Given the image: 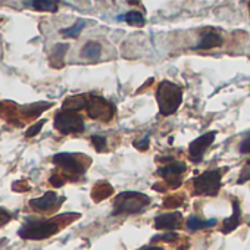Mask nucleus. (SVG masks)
<instances>
[{
    "mask_svg": "<svg viewBox=\"0 0 250 250\" xmlns=\"http://www.w3.org/2000/svg\"><path fill=\"white\" fill-rule=\"evenodd\" d=\"M156 100L159 104V112L164 116H169L180 107L183 102V90L171 81H162L156 90Z\"/></svg>",
    "mask_w": 250,
    "mask_h": 250,
    "instance_id": "obj_1",
    "label": "nucleus"
},
{
    "mask_svg": "<svg viewBox=\"0 0 250 250\" xmlns=\"http://www.w3.org/2000/svg\"><path fill=\"white\" fill-rule=\"evenodd\" d=\"M150 203V197L137 191H124L113 202V215L139 213Z\"/></svg>",
    "mask_w": 250,
    "mask_h": 250,
    "instance_id": "obj_2",
    "label": "nucleus"
},
{
    "mask_svg": "<svg viewBox=\"0 0 250 250\" xmlns=\"http://www.w3.org/2000/svg\"><path fill=\"white\" fill-rule=\"evenodd\" d=\"M221 178H222L221 169L206 171V172L197 175L193 180L194 193L197 196H208V197L216 196L221 188Z\"/></svg>",
    "mask_w": 250,
    "mask_h": 250,
    "instance_id": "obj_3",
    "label": "nucleus"
},
{
    "mask_svg": "<svg viewBox=\"0 0 250 250\" xmlns=\"http://www.w3.org/2000/svg\"><path fill=\"white\" fill-rule=\"evenodd\" d=\"M59 231V225L53 221H28L21 229L20 235L25 240H43Z\"/></svg>",
    "mask_w": 250,
    "mask_h": 250,
    "instance_id": "obj_4",
    "label": "nucleus"
},
{
    "mask_svg": "<svg viewBox=\"0 0 250 250\" xmlns=\"http://www.w3.org/2000/svg\"><path fill=\"white\" fill-rule=\"evenodd\" d=\"M55 128L62 134H77L84 131V119L75 112L61 110L55 116Z\"/></svg>",
    "mask_w": 250,
    "mask_h": 250,
    "instance_id": "obj_5",
    "label": "nucleus"
},
{
    "mask_svg": "<svg viewBox=\"0 0 250 250\" xmlns=\"http://www.w3.org/2000/svg\"><path fill=\"white\" fill-rule=\"evenodd\" d=\"M85 109L90 118L102 122H109L115 115V106L102 97H90Z\"/></svg>",
    "mask_w": 250,
    "mask_h": 250,
    "instance_id": "obj_6",
    "label": "nucleus"
},
{
    "mask_svg": "<svg viewBox=\"0 0 250 250\" xmlns=\"http://www.w3.org/2000/svg\"><path fill=\"white\" fill-rule=\"evenodd\" d=\"M53 162L59 168H62L63 172L72 175L84 174L87 168V165H84V162L77 155H71V153H58L53 156Z\"/></svg>",
    "mask_w": 250,
    "mask_h": 250,
    "instance_id": "obj_7",
    "label": "nucleus"
},
{
    "mask_svg": "<svg viewBox=\"0 0 250 250\" xmlns=\"http://www.w3.org/2000/svg\"><path fill=\"white\" fill-rule=\"evenodd\" d=\"M186 169H187V167H186L184 162H181V161H174V162H169V164H167L165 167L159 168V169H158V174H159L161 177H164L168 183H171V184H172V188H175V187L181 186L180 177L186 172Z\"/></svg>",
    "mask_w": 250,
    "mask_h": 250,
    "instance_id": "obj_8",
    "label": "nucleus"
},
{
    "mask_svg": "<svg viewBox=\"0 0 250 250\" xmlns=\"http://www.w3.org/2000/svg\"><path fill=\"white\" fill-rule=\"evenodd\" d=\"M216 137V131H209L200 137H197L194 142L190 143L188 146V153H190V158L194 161V162H199L203 156V153L206 152V149L213 143Z\"/></svg>",
    "mask_w": 250,
    "mask_h": 250,
    "instance_id": "obj_9",
    "label": "nucleus"
},
{
    "mask_svg": "<svg viewBox=\"0 0 250 250\" xmlns=\"http://www.w3.org/2000/svg\"><path fill=\"white\" fill-rule=\"evenodd\" d=\"M222 43H224V39L218 31L206 30L202 33V37H200L199 43L194 46V49L196 50H209L213 47H219Z\"/></svg>",
    "mask_w": 250,
    "mask_h": 250,
    "instance_id": "obj_10",
    "label": "nucleus"
},
{
    "mask_svg": "<svg viewBox=\"0 0 250 250\" xmlns=\"http://www.w3.org/2000/svg\"><path fill=\"white\" fill-rule=\"evenodd\" d=\"M180 225H181V213L180 212L164 213L155 219V227L158 229H177Z\"/></svg>",
    "mask_w": 250,
    "mask_h": 250,
    "instance_id": "obj_11",
    "label": "nucleus"
},
{
    "mask_svg": "<svg viewBox=\"0 0 250 250\" xmlns=\"http://www.w3.org/2000/svg\"><path fill=\"white\" fill-rule=\"evenodd\" d=\"M59 202V197L55 191H47L44 196L42 197H37V199H31L30 200V205L37 209V210H46L52 206H55L56 203Z\"/></svg>",
    "mask_w": 250,
    "mask_h": 250,
    "instance_id": "obj_12",
    "label": "nucleus"
},
{
    "mask_svg": "<svg viewBox=\"0 0 250 250\" xmlns=\"http://www.w3.org/2000/svg\"><path fill=\"white\" fill-rule=\"evenodd\" d=\"M87 103H88V99L83 94H77V96H71L68 99H65L63 104H62V109L65 112H78L84 107H87Z\"/></svg>",
    "mask_w": 250,
    "mask_h": 250,
    "instance_id": "obj_13",
    "label": "nucleus"
},
{
    "mask_svg": "<svg viewBox=\"0 0 250 250\" xmlns=\"http://www.w3.org/2000/svg\"><path fill=\"white\" fill-rule=\"evenodd\" d=\"M240 218H241V210H240V205L237 200H232V215L224 221V228H222V232L224 234H228L231 232L232 229H235L238 225H240Z\"/></svg>",
    "mask_w": 250,
    "mask_h": 250,
    "instance_id": "obj_14",
    "label": "nucleus"
},
{
    "mask_svg": "<svg viewBox=\"0 0 250 250\" xmlns=\"http://www.w3.org/2000/svg\"><path fill=\"white\" fill-rule=\"evenodd\" d=\"M24 6L33 8L36 11H44V12H56L58 3L50 2V0H31V2H24Z\"/></svg>",
    "mask_w": 250,
    "mask_h": 250,
    "instance_id": "obj_15",
    "label": "nucleus"
},
{
    "mask_svg": "<svg viewBox=\"0 0 250 250\" xmlns=\"http://www.w3.org/2000/svg\"><path fill=\"white\" fill-rule=\"evenodd\" d=\"M112 193H113V188H112L110 184H107V183H99V184L93 188L91 196H93V200H94V202H102L103 199H106V197L110 196Z\"/></svg>",
    "mask_w": 250,
    "mask_h": 250,
    "instance_id": "obj_16",
    "label": "nucleus"
},
{
    "mask_svg": "<svg viewBox=\"0 0 250 250\" xmlns=\"http://www.w3.org/2000/svg\"><path fill=\"white\" fill-rule=\"evenodd\" d=\"M52 106V103H46V102H39V103H33V104H27L24 106L21 110L24 115L27 116H31V118H36L39 116L42 112H44L46 109H49Z\"/></svg>",
    "mask_w": 250,
    "mask_h": 250,
    "instance_id": "obj_17",
    "label": "nucleus"
},
{
    "mask_svg": "<svg viewBox=\"0 0 250 250\" xmlns=\"http://www.w3.org/2000/svg\"><path fill=\"white\" fill-rule=\"evenodd\" d=\"M121 20H125V22L130 24V25H134V27H143L146 24L145 15L139 11H130L124 17H121Z\"/></svg>",
    "mask_w": 250,
    "mask_h": 250,
    "instance_id": "obj_18",
    "label": "nucleus"
},
{
    "mask_svg": "<svg viewBox=\"0 0 250 250\" xmlns=\"http://www.w3.org/2000/svg\"><path fill=\"white\" fill-rule=\"evenodd\" d=\"M100 53H102V46L97 42H88L81 50V55L87 59H96L100 56Z\"/></svg>",
    "mask_w": 250,
    "mask_h": 250,
    "instance_id": "obj_19",
    "label": "nucleus"
},
{
    "mask_svg": "<svg viewBox=\"0 0 250 250\" xmlns=\"http://www.w3.org/2000/svg\"><path fill=\"white\" fill-rule=\"evenodd\" d=\"M216 224V219H209V221H203L197 216H191L187 219V227L190 231H197V229H202V228H208V227H212Z\"/></svg>",
    "mask_w": 250,
    "mask_h": 250,
    "instance_id": "obj_20",
    "label": "nucleus"
},
{
    "mask_svg": "<svg viewBox=\"0 0 250 250\" xmlns=\"http://www.w3.org/2000/svg\"><path fill=\"white\" fill-rule=\"evenodd\" d=\"M84 27H85V21H84V20H80V21H77L72 27L62 30L61 34H62L63 37H68V39L77 37V36H80V33H81V30H83Z\"/></svg>",
    "mask_w": 250,
    "mask_h": 250,
    "instance_id": "obj_21",
    "label": "nucleus"
},
{
    "mask_svg": "<svg viewBox=\"0 0 250 250\" xmlns=\"http://www.w3.org/2000/svg\"><path fill=\"white\" fill-rule=\"evenodd\" d=\"M68 44H58V46H55V49H53V59H59V63L62 65V62H63V56H65V53H66V50H68Z\"/></svg>",
    "mask_w": 250,
    "mask_h": 250,
    "instance_id": "obj_22",
    "label": "nucleus"
},
{
    "mask_svg": "<svg viewBox=\"0 0 250 250\" xmlns=\"http://www.w3.org/2000/svg\"><path fill=\"white\" fill-rule=\"evenodd\" d=\"M46 124V121L44 119H42V121H39L37 124H34V125H31V127L27 130V133H25V137L27 139H31V137H34V136H37L40 131H42V128H43V125Z\"/></svg>",
    "mask_w": 250,
    "mask_h": 250,
    "instance_id": "obj_23",
    "label": "nucleus"
},
{
    "mask_svg": "<svg viewBox=\"0 0 250 250\" xmlns=\"http://www.w3.org/2000/svg\"><path fill=\"white\" fill-rule=\"evenodd\" d=\"M178 238V234L177 232H172V231H168L165 234H161V235H156L153 237V241H174Z\"/></svg>",
    "mask_w": 250,
    "mask_h": 250,
    "instance_id": "obj_24",
    "label": "nucleus"
},
{
    "mask_svg": "<svg viewBox=\"0 0 250 250\" xmlns=\"http://www.w3.org/2000/svg\"><path fill=\"white\" fill-rule=\"evenodd\" d=\"M250 180V162L241 169V172H240V178L237 180V184H244L246 181H249Z\"/></svg>",
    "mask_w": 250,
    "mask_h": 250,
    "instance_id": "obj_25",
    "label": "nucleus"
},
{
    "mask_svg": "<svg viewBox=\"0 0 250 250\" xmlns=\"http://www.w3.org/2000/svg\"><path fill=\"white\" fill-rule=\"evenodd\" d=\"M91 142H93V145H94V147L97 150H103L104 146H106V139L102 137V136H93L91 137Z\"/></svg>",
    "mask_w": 250,
    "mask_h": 250,
    "instance_id": "obj_26",
    "label": "nucleus"
},
{
    "mask_svg": "<svg viewBox=\"0 0 250 250\" xmlns=\"http://www.w3.org/2000/svg\"><path fill=\"white\" fill-rule=\"evenodd\" d=\"M134 147L139 150H147L149 149V136L143 137L142 140H136L134 142Z\"/></svg>",
    "mask_w": 250,
    "mask_h": 250,
    "instance_id": "obj_27",
    "label": "nucleus"
},
{
    "mask_svg": "<svg viewBox=\"0 0 250 250\" xmlns=\"http://www.w3.org/2000/svg\"><path fill=\"white\" fill-rule=\"evenodd\" d=\"M9 219H11L9 212H8V210H5L3 208H0V227L5 225L6 222H9Z\"/></svg>",
    "mask_w": 250,
    "mask_h": 250,
    "instance_id": "obj_28",
    "label": "nucleus"
},
{
    "mask_svg": "<svg viewBox=\"0 0 250 250\" xmlns=\"http://www.w3.org/2000/svg\"><path fill=\"white\" fill-rule=\"evenodd\" d=\"M50 183H52L53 186H56V187H61V186L65 184V178H62L59 174H55V175L50 178Z\"/></svg>",
    "mask_w": 250,
    "mask_h": 250,
    "instance_id": "obj_29",
    "label": "nucleus"
},
{
    "mask_svg": "<svg viewBox=\"0 0 250 250\" xmlns=\"http://www.w3.org/2000/svg\"><path fill=\"white\" fill-rule=\"evenodd\" d=\"M240 152L241 153H250V137L244 139L240 145Z\"/></svg>",
    "mask_w": 250,
    "mask_h": 250,
    "instance_id": "obj_30",
    "label": "nucleus"
},
{
    "mask_svg": "<svg viewBox=\"0 0 250 250\" xmlns=\"http://www.w3.org/2000/svg\"><path fill=\"white\" fill-rule=\"evenodd\" d=\"M139 250H164L162 247H156V246H145Z\"/></svg>",
    "mask_w": 250,
    "mask_h": 250,
    "instance_id": "obj_31",
    "label": "nucleus"
},
{
    "mask_svg": "<svg viewBox=\"0 0 250 250\" xmlns=\"http://www.w3.org/2000/svg\"><path fill=\"white\" fill-rule=\"evenodd\" d=\"M249 9H250V3H249Z\"/></svg>",
    "mask_w": 250,
    "mask_h": 250,
    "instance_id": "obj_32",
    "label": "nucleus"
}]
</instances>
